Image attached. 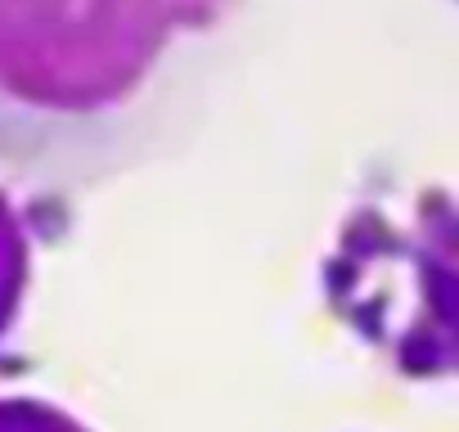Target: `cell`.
I'll return each instance as SVG.
<instances>
[{
    "instance_id": "6da1fadb",
    "label": "cell",
    "mask_w": 459,
    "mask_h": 432,
    "mask_svg": "<svg viewBox=\"0 0 459 432\" xmlns=\"http://www.w3.org/2000/svg\"><path fill=\"white\" fill-rule=\"evenodd\" d=\"M23 289H28V235L5 194H0V338L10 333L23 307Z\"/></svg>"
},
{
    "instance_id": "7a4b0ae2",
    "label": "cell",
    "mask_w": 459,
    "mask_h": 432,
    "mask_svg": "<svg viewBox=\"0 0 459 432\" xmlns=\"http://www.w3.org/2000/svg\"><path fill=\"white\" fill-rule=\"evenodd\" d=\"M0 432H86V428L37 396H0Z\"/></svg>"
}]
</instances>
